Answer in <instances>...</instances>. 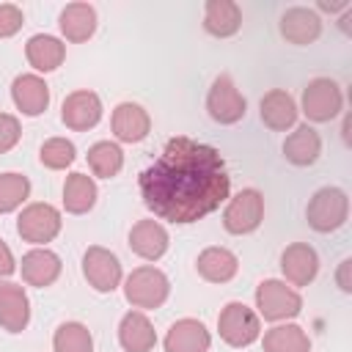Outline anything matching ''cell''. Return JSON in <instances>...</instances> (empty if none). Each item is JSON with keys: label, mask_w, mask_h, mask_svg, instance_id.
I'll use <instances>...</instances> for the list:
<instances>
[{"label": "cell", "mask_w": 352, "mask_h": 352, "mask_svg": "<svg viewBox=\"0 0 352 352\" xmlns=\"http://www.w3.org/2000/svg\"><path fill=\"white\" fill-rule=\"evenodd\" d=\"M25 55H28V63L38 72H52L63 63L66 58V44L55 36H47V33H36L28 38L25 44Z\"/></svg>", "instance_id": "cell-25"}, {"label": "cell", "mask_w": 352, "mask_h": 352, "mask_svg": "<svg viewBox=\"0 0 352 352\" xmlns=\"http://www.w3.org/2000/svg\"><path fill=\"white\" fill-rule=\"evenodd\" d=\"M349 270H352V261L349 258H344L341 261V267H338V272H336V280H338V286H341V292H352V280H349Z\"/></svg>", "instance_id": "cell-36"}, {"label": "cell", "mask_w": 352, "mask_h": 352, "mask_svg": "<svg viewBox=\"0 0 352 352\" xmlns=\"http://www.w3.org/2000/svg\"><path fill=\"white\" fill-rule=\"evenodd\" d=\"M344 107V94L338 88L336 80L330 77H316L305 85L302 91V113L308 121H316V124H324L330 118H336Z\"/></svg>", "instance_id": "cell-5"}, {"label": "cell", "mask_w": 352, "mask_h": 352, "mask_svg": "<svg viewBox=\"0 0 352 352\" xmlns=\"http://www.w3.org/2000/svg\"><path fill=\"white\" fill-rule=\"evenodd\" d=\"M118 341L124 352H151L157 344V333L146 314L129 311L118 324Z\"/></svg>", "instance_id": "cell-19"}, {"label": "cell", "mask_w": 352, "mask_h": 352, "mask_svg": "<svg viewBox=\"0 0 352 352\" xmlns=\"http://www.w3.org/2000/svg\"><path fill=\"white\" fill-rule=\"evenodd\" d=\"M198 275L209 283H228L236 270H239V258L228 250V248H206L198 253Z\"/></svg>", "instance_id": "cell-23"}, {"label": "cell", "mask_w": 352, "mask_h": 352, "mask_svg": "<svg viewBox=\"0 0 352 352\" xmlns=\"http://www.w3.org/2000/svg\"><path fill=\"white\" fill-rule=\"evenodd\" d=\"M261 121L275 132H283V129L294 126L297 104H294L292 94L283 91V88H272L270 94H264V99H261Z\"/></svg>", "instance_id": "cell-24"}, {"label": "cell", "mask_w": 352, "mask_h": 352, "mask_svg": "<svg viewBox=\"0 0 352 352\" xmlns=\"http://www.w3.org/2000/svg\"><path fill=\"white\" fill-rule=\"evenodd\" d=\"M82 275L96 292H113L121 283V261L107 248H88L82 256Z\"/></svg>", "instance_id": "cell-10"}, {"label": "cell", "mask_w": 352, "mask_h": 352, "mask_svg": "<svg viewBox=\"0 0 352 352\" xmlns=\"http://www.w3.org/2000/svg\"><path fill=\"white\" fill-rule=\"evenodd\" d=\"M311 338L297 324H278L264 333V352H308Z\"/></svg>", "instance_id": "cell-28"}, {"label": "cell", "mask_w": 352, "mask_h": 352, "mask_svg": "<svg viewBox=\"0 0 352 352\" xmlns=\"http://www.w3.org/2000/svg\"><path fill=\"white\" fill-rule=\"evenodd\" d=\"M322 33V19L314 8H305V6H294V8H286L283 16H280V36L292 44H311L316 41Z\"/></svg>", "instance_id": "cell-14"}, {"label": "cell", "mask_w": 352, "mask_h": 352, "mask_svg": "<svg viewBox=\"0 0 352 352\" xmlns=\"http://www.w3.org/2000/svg\"><path fill=\"white\" fill-rule=\"evenodd\" d=\"M96 204V184L85 173H72L63 184V206L72 214H85Z\"/></svg>", "instance_id": "cell-27"}, {"label": "cell", "mask_w": 352, "mask_h": 352, "mask_svg": "<svg viewBox=\"0 0 352 352\" xmlns=\"http://www.w3.org/2000/svg\"><path fill=\"white\" fill-rule=\"evenodd\" d=\"M16 270V261H14V253H11V248L0 239V278H6V275H11Z\"/></svg>", "instance_id": "cell-35"}, {"label": "cell", "mask_w": 352, "mask_h": 352, "mask_svg": "<svg viewBox=\"0 0 352 352\" xmlns=\"http://www.w3.org/2000/svg\"><path fill=\"white\" fill-rule=\"evenodd\" d=\"M110 124H113V135L121 143H140L148 135V129H151L148 113L140 104H135V102H121L113 110Z\"/></svg>", "instance_id": "cell-15"}, {"label": "cell", "mask_w": 352, "mask_h": 352, "mask_svg": "<svg viewBox=\"0 0 352 352\" xmlns=\"http://www.w3.org/2000/svg\"><path fill=\"white\" fill-rule=\"evenodd\" d=\"M52 346H55V352H94V338L85 324L66 322L55 330Z\"/></svg>", "instance_id": "cell-30"}, {"label": "cell", "mask_w": 352, "mask_h": 352, "mask_svg": "<svg viewBox=\"0 0 352 352\" xmlns=\"http://www.w3.org/2000/svg\"><path fill=\"white\" fill-rule=\"evenodd\" d=\"M22 28V8L14 3H3L0 6V38L14 36Z\"/></svg>", "instance_id": "cell-34"}, {"label": "cell", "mask_w": 352, "mask_h": 352, "mask_svg": "<svg viewBox=\"0 0 352 352\" xmlns=\"http://www.w3.org/2000/svg\"><path fill=\"white\" fill-rule=\"evenodd\" d=\"M60 33L69 41H88L96 30V8L88 3H69L60 11Z\"/></svg>", "instance_id": "cell-26"}, {"label": "cell", "mask_w": 352, "mask_h": 352, "mask_svg": "<svg viewBox=\"0 0 352 352\" xmlns=\"http://www.w3.org/2000/svg\"><path fill=\"white\" fill-rule=\"evenodd\" d=\"M168 242H170V236H168L165 226L157 223V220H138L132 226V231H129L132 253H138L146 261H157L160 256H165Z\"/></svg>", "instance_id": "cell-16"}, {"label": "cell", "mask_w": 352, "mask_h": 352, "mask_svg": "<svg viewBox=\"0 0 352 352\" xmlns=\"http://www.w3.org/2000/svg\"><path fill=\"white\" fill-rule=\"evenodd\" d=\"M280 270H283L289 283L308 286L319 272V256H316V250L311 245L294 242L280 253Z\"/></svg>", "instance_id": "cell-12"}, {"label": "cell", "mask_w": 352, "mask_h": 352, "mask_svg": "<svg viewBox=\"0 0 352 352\" xmlns=\"http://www.w3.org/2000/svg\"><path fill=\"white\" fill-rule=\"evenodd\" d=\"M206 110L217 124H236L245 118L248 102L239 94V88L234 85V80L228 74L214 77L209 94H206Z\"/></svg>", "instance_id": "cell-8"}, {"label": "cell", "mask_w": 352, "mask_h": 352, "mask_svg": "<svg viewBox=\"0 0 352 352\" xmlns=\"http://www.w3.org/2000/svg\"><path fill=\"white\" fill-rule=\"evenodd\" d=\"M30 195V182L22 173H0V214L14 212Z\"/></svg>", "instance_id": "cell-31"}, {"label": "cell", "mask_w": 352, "mask_h": 352, "mask_svg": "<svg viewBox=\"0 0 352 352\" xmlns=\"http://www.w3.org/2000/svg\"><path fill=\"white\" fill-rule=\"evenodd\" d=\"M204 28L217 38H228L242 28V11L234 0H206L204 6Z\"/></svg>", "instance_id": "cell-21"}, {"label": "cell", "mask_w": 352, "mask_h": 352, "mask_svg": "<svg viewBox=\"0 0 352 352\" xmlns=\"http://www.w3.org/2000/svg\"><path fill=\"white\" fill-rule=\"evenodd\" d=\"M319 8L322 11H341V8H349V3H327V0H322Z\"/></svg>", "instance_id": "cell-37"}, {"label": "cell", "mask_w": 352, "mask_h": 352, "mask_svg": "<svg viewBox=\"0 0 352 352\" xmlns=\"http://www.w3.org/2000/svg\"><path fill=\"white\" fill-rule=\"evenodd\" d=\"M16 231L25 242H33V245L52 242L60 231V212L50 204H30L22 209L16 220Z\"/></svg>", "instance_id": "cell-9"}, {"label": "cell", "mask_w": 352, "mask_h": 352, "mask_svg": "<svg viewBox=\"0 0 352 352\" xmlns=\"http://www.w3.org/2000/svg\"><path fill=\"white\" fill-rule=\"evenodd\" d=\"M217 330L228 346H248L258 338L261 324L245 302H228L217 316Z\"/></svg>", "instance_id": "cell-7"}, {"label": "cell", "mask_w": 352, "mask_h": 352, "mask_svg": "<svg viewBox=\"0 0 352 352\" xmlns=\"http://www.w3.org/2000/svg\"><path fill=\"white\" fill-rule=\"evenodd\" d=\"M58 275H60L58 253H52L47 248H36V250H28L22 256V278H25V283L44 289V286L55 283Z\"/></svg>", "instance_id": "cell-20"}, {"label": "cell", "mask_w": 352, "mask_h": 352, "mask_svg": "<svg viewBox=\"0 0 352 352\" xmlns=\"http://www.w3.org/2000/svg\"><path fill=\"white\" fill-rule=\"evenodd\" d=\"M11 99L25 116H38L50 104V85L38 74H19L11 82Z\"/></svg>", "instance_id": "cell-18"}, {"label": "cell", "mask_w": 352, "mask_h": 352, "mask_svg": "<svg viewBox=\"0 0 352 352\" xmlns=\"http://www.w3.org/2000/svg\"><path fill=\"white\" fill-rule=\"evenodd\" d=\"M30 322V302L19 283L0 280V324L8 333H22Z\"/></svg>", "instance_id": "cell-13"}, {"label": "cell", "mask_w": 352, "mask_h": 352, "mask_svg": "<svg viewBox=\"0 0 352 352\" xmlns=\"http://www.w3.org/2000/svg\"><path fill=\"white\" fill-rule=\"evenodd\" d=\"M349 214V198L341 187H322L314 192V198L305 206L308 226L319 234H330L346 223Z\"/></svg>", "instance_id": "cell-2"}, {"label": "cell", "mask_w": 352, "mask_h": 352, "mask_svg": "<svg viewBox=\"0 0 352 352\" xmlns=\"http://www.w3.org/2000/svg\"><path fill=\"white\" fill-rule=\"evenodd\" d=\"M256 308L267 322L294 319L302 311V297L283 280L270 278V280H261L256 289Z\"/></svg>", "instance_id": "cell-4"}, {"label": "cell", "mask_w": 352, "mask_h": 352, "mask_svg": "<svg viewBox=\"0 0 352 352\" xmlns=\"http://www.w3.org/2000/svg\"><path fill=\"white\" fill-rule=\"evenodd\" d=\"M170 294L168 275L157 267H138L124 280V297L135 308H160Z\"/></svg>", "instance_id": "cell-3"}, {"label": "cell", "mask_w": 352, "mask_h": 352, "mask_svg": "<svg viewBox=\"0 0 352 352\" xmlns=\"http://www.w3.org/2000/svg\"><path fill=\"white\" fill-rule=\"evenodd\" d=\"M212 336L198 319H179L165 336V352H206Z\"/></svg>", "instance_id": "cell-17"}, {"label": "cell", "mask_w": 352, "mask_h": 352, "mask_svg": "<svg viewBox=\"0 0 352 352\" xmlns=\"http://www.w3.org/2000/svg\"><path fill=\"white\" fill-rule=\"evenodd\" d=\"M138 184L143 204L170 223H195L212 214L231 192V176L220 151L184 135L165 143Z\"/></svg>", "instance_id": "cell-1"}, {"label": "cell", "mask_w": 352, "mask_h": 352, "mask_svg": "<svg viewBox=\"0 0 352 352\" xmlns=\"http://www.w3.org/2000/svg\"><path fill=\"white\" fill-rule=\"evenodd\" d=\"M74 157H77V148H74V143L66 140V138H50V140L41 143V151H38L41 165L50 168V170H63V168H69V165L74 162Z\"/></svg>", "instance_id": "cell-32"}, {"label": "cell", "mask_w": 352, "mask_h": 352, "mask_svg": "<svg viewBox=\"0 0 352 352\" xmlns=\"http://www.w3.org/2000/svg\"><path fill=\"white\" fill-rule=\"evenodd\" d=\"M261 220H264V195L256 187L239 190L223 212V226L228 234H250L261 226Z\"/></svg>", "instance_id": "cell-6"}, {"label": "cell", "mask_w": 352, "mask_h": 352, "mask_svg": "<svg viewBox=\"0 0 352 352\" xmlns=\"http://www.w3.org/2000/svg\"><path fill=\"white\" fill-rule=\"evenodd\" d=\"M22 138V129H19V121L11 116V113H0V154L11 151Z\"/></svg>", "instance_id": "cell-33"}, {"label": "cell", "mask_w": 352, "mask_h": 352, "mask_svg": "<svg viewBox=\"0 0 352 352\" xmlns=\"http://www.w3.org/2000/svg\"><path fill=\"white\" fill-rule=\"evenodd\" d=\"M322 154V138L314 126L302 124L297 126L286 140H283V157L297 165V168H305V165H314Z\"/></svg>", "instance_id": "cell-22"}, {"label": "cell", "mask_w": 352, "mask_h": 352, "mask_svg": "<svg viewBox=\"0 0 352 352\" xmlns=\"http://www.w3.org/2000/svg\"><path fill=\"white\" fill-rule=\"evenodd\" d=\"M60 118H63V124L69 129L85 132V129L99 124V118H102V99L94 91H74V94H69L63 99Z\"/></svg>", "instance_id": "cell-11"}, {"label": "cell", "mask_w": 352, "mask_h": 352, "mask_svg": "<svg viewBox=\"0 0 352 352\" xmlns=\"http://www.w3.org/2000/svg\"><path fill=\"white\" fill-rule=\"evenodd\" d=\"M88 165H91V170H94L96 176L113 179V176L121 170V165H124V154H121V148H118L116 143L99 140V143H94V146L88 148Z\"/></svg>", "instance_id": "cell-29"}]
</instances>
